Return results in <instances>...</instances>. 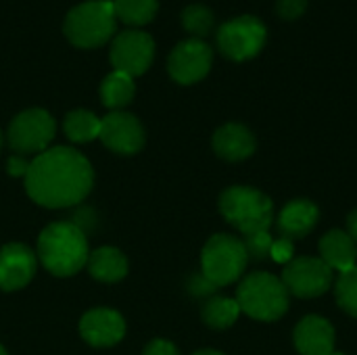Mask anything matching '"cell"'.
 I'll use <instances>...</instances> for the list:
<instances>
[{
    "instance_id": "cell-1",
    "label": "cell",
    "mask_w": 357,
    "mask_h": 355,
    "mask_svg": "<svg viewBox=\"0 0 357 355\" xmlns=\"http://www.w3.org/2000/svg\"><path fill=\"white\" fill-rule=\"evenodd\" d=\"M94 184L90 161L75 149L52 146L29 161L25 190L46 209H65L82 203Z\"/></svg>"
},
{
    "instance_id": "cell-2",
    "label": "cell",
    "mask_w": 357,
    "mask_h": 355,
    "mask_svg": "<svg viewBox=\"0 0 357 355\" xmlns=\"http://www.w3.org/2000/svg\"><path fill=\"white\" fill-rule=\"evenodd\" d=\"M90 255L86 232L73 222H52L38 236V259L54 276H73Z\"/></svg>"
},
{
    "instance_id": "cell-3",
    "label": "cell",
    "mask_w": 357,
    "mask_h": 355,
    "mask_svg": "<svg viewBox=\"0 0 357 355\" xmlns=\"http://www.w3.org/2000/svg\"><path fill=\"white\" fill-rule=\"evenodd\" d=\"M220 213L243 236L270 232L274 226V205L270 197L253 186H230L220 197Z\"/></svg>"
},
{
    "instance_id": "cell-4",
    "label": "cell",
    "mask_w": 357,
    "mask_h": 355,
    "mask_svg": "<svg viewBox=\"0 0 357 355\" xmlns=\"http://www.w3.org/2000/svg\"><path fill=\"white\" fill-rule=\"evenodd\" d=\"M289 299L291 295L282 280L270 272H251L236 289L241 312L259 322L280 320L289 310Z\"/></svg>"
},
{
    "instance_id": "cell-5",
    "label": "cell",
    "mask_w": 357,
    "mask_h": 355,
    "mask_svg": "<svg viewBox=\"0 0 357 355\" xmlns=\"http://www.w3.org/2000/svg\"><path fill=\"white\" fill-rule=\"evenodd\" d=\"M113 0H88L69 10L63 23L67 40L77 48H96L109 42L115 33Z\"/></svg>"
},
{
    "instance_id": "cell-6",
    "label": "cell",
    "mask_w": 357,
    "mask_h": 355,
    "mask_svg": "<svg viewBox=\"0 0 357 355\" xmlns=\"http://www.w3.org/2000/svg\"><path fill=\"white\" fill-rule=\"evenodd\" d=\"M249 255L243 239L232 234H213L201 253V274L218 289L243 278Z\"/></svg>"
},
{
    "instance_id": "cell-7",
    "label": "cell",
    "mask_w": 357,
    "mask_h": 355,
    "mask_svg": "<svg viewBox=\"0 0 357 355\" xmlns=\"http://www.w3.org/2000/svg\"><path fill=\"white\" fill-rule=\"evenodd\" d=\"M56 134L52 115L44 109H27L13 117L6 138L17 155H40L44 153Z\"/></svg>"
},
{
    "instance_id": "cell-8",
    "label": "cell",
    "mask_w": 357,
    "mask_h": 355,
    "mask_svg": "<svg viewBox=\"0 0 357 355\" xmlns=\"http://www.w3.org/2000/svg\"><path fill=\"white\" fill-rule=\"evenodd\" d=\"M266 38V25L257 17L243 15L218 29V48L232 61H249L261 52Z\"/></svg>"
},
{
    "instance_id": "cell-9",
    "label": "cell",
    "mask_w": 357,
    "mask_h": 355,
    "mask_svg": "<svg viewBox=\"0 0 357 355\" xmlns=\"http://www.w3.org/2000/svg\"><path fill=\"white\" fill-rule=\"evenodd\" d=\"M280 280L287 287L289 295H295L299 299H316L333 287L335 272L320 257L303 255L293 257V262L284 266Z\"/></svg>"
},
{
    "instance_id": "cell-10",
    "label": "cell",
    "mask_w": 357,
    "mask_h": 355,
    "mask_svg": "<svg viewBox=\"0 0 357 355\" xmlns=\"http://www.w3.org/2000/svg\"><path fill=\"white\" fill-rule=\"evenodd\" d=\"M109 56L115 71L136 77L151 67L155 56V42L146 31L126 29L113 38Z\"/></svg>"
},
{
    "instance_id": "cell-11",
    "label": "cell",
    "mask_w": 357,
    "mask_h": 355,
    "mask_svg": "<svg viewBox=\"0 0 357 355\" xmlns=\"http://www.w3.org/2000/svg\"><path fill=\"white\" fill-rule=\"evenodd\" d=\"M211 63H213L211 46L205 44L203 40L192 38V40L180 42L172 50L169 61H167V71L178 84L190 86V84L201 82L209 73Z\"/></svg>"
},
{
    "instance_id": "cell-12",
    "label": "cell",
    "mask_w": 357,
    "mask_h": 355,
    "mask_svg": "<svg viewBox=\"0 0 357 355\" xmlns=\"http://www.w3.org/2000/svg\"><path fill=\"white\" fill-rule=\"evenodd\" d=\"M98 138L113 153L136 155L144 146V128L132 113L111 111L107 117L100 119Z\"/></svg>"
},
{
    "instance_id": "cell-13",
    "label": "cell",
    "mask_w": 357,
    "mask_h": 355,
    "mask_svg": "<svg viewBox=\"0 0 357 355\" xmlns=\"http://www.w3.org/2000/svg\"><path fill=\"white\" fill-rule=\"evenodd\" d=\"M38 270V255L23 243L0 247V289L19 291L31 282Z\"/></svg>"
},
{
    "instance_id": "cell-14",
    "label": "cell",
    "mask_w": 357,
    "mask_h": 355,
    "mask_svg": "<svg viewBox=\"0 0 357 355\" xmlns=\"http://www.w3.org/2000/svg\"><path fill=\"white\" fill-rule=\"evenodd\" d=\"M79 335L92 347H113L123 339L126 322L115 310H90L79 320Z\"/></svg>"
},
{
    "instance_id": "cell-15",
    "label": "cell",
    "mask_w": 357,
    "mask_h": 355,
    "mask_svg": "<svg viewBox=\"0 0 357 355\" xmlns=\"http://www.w3.org/2000/svg\"><path fill=\"white\" fill-rule=\"evenodd\" d=\"M293 341L299 355H331L335 352V328L326 318L310 314L295 326Z\"/></svg>"
},
{
    "instance_id": "cell-16",
    "label": "cell",
    "mask_w": 357,
    "mask_h": 355,
    "mask_svg": "<svg viewBox=\"0 0 357 355\" xmlns=\"http://www.w3.org/2000/svg\"><path fill=\"white\" fill-rule=\"evenodd\" d=\"M257 140L243 123H226L213 134V151L226 161H245L255 153Z\"/></svg>"
},
{
    "instance_id": "cell-17",
    "label": "cell",
    "mask_w": 357,
    "mask_h": 355,
    "mask_svg": "<svg viewBox=\"0 0 357 355\" xmlns=\"http://www.w3.org/2000/svg\"><path fill=\"white\" fill-rule=\"evenodd\" d=\"M318 220H320V209L316 203L307 199H295L280 209L276 224L284 239L295 241L307 236L316 228Z\"/></svg>"
},
{
    "instance_id": "cell-18",
    "label": "cell",
    "mask_w": 357,
    "mask_h": 355,
    "mask_svg": "<svg viewBox=\"0 0 357 355\" xmlns=\"http://www.w3.org/2000/svg\"><path fill=\"white\" fill-rule=\"evenodd\" d=\"M320 259L339 274H345L357 266V245L347 230H331L320 239Z\"/></svg>"
},
{
    "instance_id": "cell-19",
    "label": "cell",
    "mask_w": 357,
    "mask_h": 355,
    "mask_svg": "<svg viewBox=\"0 0 357 355\" xmlns=\"http://www.w3.org/2000/svg\"><path fill=\"white\" fill-rule=\"evenodd\" d=\"M86 268L98 282H119L128 274V259L115 247H98L90 251Z\"/></svg>"
},
{
    "instance_id": "cell-20",
    "label": "cell",
    "mask_w": 357,
    "mask_h": 355,
    "mask_svg": "<svg viewBox=\"0 0 357 355\" xmlns=\"http://www.w3.org/2000/svg\"><path fill=\"white\" fill-rule=\"evenodd\" d=\"M134 94H136L134 77L128 73L115 71V69L100 84V98H102L105 107H109L113 111H119L126 105H130Z\"/></svg>"
},
{
    "instance_id": "cell-21",
    "label": "cell",
    "mask_w": 357,
    "mask_h": 355,
    "mask_svg": "<svg viewBox=\"0 0 357 355\" xmlns=\"http://www.w3.org/2000/svg\"><path fill=\"white\" fill-rule=\"evenodd\" d=\"M241 308L238 301L232 297H209L201 310V316L205 320L207 326L215 328V331H226L230 328L238 316H241Z\"/></svg>"
},
{
    "instance_id": "cell-22",
    "label": "cell",
    "mask_w": 357,
    "mask_h": 355,
    "mask_svg": "<svg viewBox=\"0 0 357 355\" xmlns=\"http://www.w3.org/2000/svg\"><path fill=\"white\" fill-rule=\"evenodd\" d=\"M63 130L71 142H92L100 134V119L86 109H75L67 113Z\"/></svg>"
},
{
    "instance_id": "cell-23",
    "label": "cell",
    "mask_w": 357,
    "mask_h": 355,
    "mask_svg": "<svg viewBox=\"0 0 357 355\" xmlns=\"http://www.w3.org/2000/svg\"><path fill=\"white\" fill-rule=\"evenodd\" d=\"M115 17L132 27H142L151 23L157 15V0H113Z\"/></svg>"
},
{
    "instance_id": "cell-24",
    "label": "cell",
    "mask_w": 357,
    "mask_h": 355,
    "mask_svg": "<svg viewBox=\"0 0 357 355\" xmlns=\"http://www.w3.org/2000/svg\"><path fill=\"white\" fill-rule=\"evenodd\" d=\"M182 25L188 33H192L197 40L205 38L211 33L215 19L209 6L205 4H190L182 10Z\"/></svg>"
},
{
    "instance_id": "cell-25",
    "label": "cell",
    "mask_w": 357,
    "mask_h": 355,
    "mask_svg": "<svg viewBox=\"0 0 357 355\" xmlns=\"http://www.w3.org/2000/svg\"><path fill=\"white\" fill-rule=\"evenodd\" d=\"M335 295L339 308L357 318V266L339 276V280L335 282Z\"/></svg>"
},
{
    "instance_id": "cell-26",
    "label": "cell",
    "mask_w": 357,
    "mask_h": 355,
    "mask_svg": "<svg viewBox=\"0 0 357 355\" xmlns=\"http://www.w3.org/2000/svg\"><path fill=\"white\" fill-rule=\"evenodd\" d=\"M243 243H245V249H247V255H249V262H264L270 257V251H272V245H274V239L270 232H257V234H249V236H243Z\"/></svg>"
},
{
    "instance_id": "cell-27",
    "label": "cell",
    "mask_w": 357,
    "mask_h": 355,
    "mask_svg": "<svg viewBox=\"0 0 357 355\" xmlns=\"http://www.w3.org/2000/svg\"><path fill=\"white\" fill-rule=\"evenodd\" d=\"M293 253H295V245H293V241L291 239H284V236H280V239H276L274 241V245H272V251H270V259H274V262H278V264H289V262H293Z\"/></svg>"
},
{
    "instance_id": "cell-28",
    "label": "cell",
    "mask_w": 357,
    "mask_h": 355,
    "mask_svg": "<svg viewBox=\"0 0 357 355\" xmlns=\"http://www.w3.org/2000/svg\"><path fill=\"white\" fill-rule=\"evenodd\" d=\"M305 8H307V0H278L276 2V13L287 21L301 17Z\"/></svg>"
},
{
    "instance_id": "cell-29",
    "label": "cell",
    "mask_w": 357,
    "mask_h": 355,
    "mask_svg": "<svg viewBox=\"0 0 357 355\" xmlns=\"http://www.w3.org/2000/svg\"><path fill=\"white\" fill-rule=\"evenodd\" d=\"M142 355H180V352L174 343H169L165 339H155L144 347Z\"/></svg>"
},
{
    "instance_id": "cell-30",
    "label": "cell",
    "mask_w": 357,
    "mask_h": 355,
    "mask_svg": "<svg viewBox=\"0 0 357 355\" xmlns=\"http://www.w3.org/2000/svg\"><path fill=\"white\" fill-rule=\"evenodd\" d=\"M190 291L195 293V295H201V297H207V295H211V293H215L218 291V287L213 285V282H209L203 274H197L192 280H190Z\"/></svg>"
},
{
    "instance_id": "cell-31",
    "label": "cell",
    "mask_w": 357,
    "mask_h": 355,
    "mask_svg": "<svg viewBox=\"0 0 357 355\" xmlns=\"http://www.w3.org/2000/svg\"><path fill=\"white\" fill-rule=\"evenodd\" d=\"M6 169H8V174L15 176V178H25V174H27V169H29V161L23 159V155H13V157H8Z\"/></svg>"
},
{
    "instance_id": "cell-32",
    "label": "cell",
    "mask_w": 357,
    "mask_h": 355,
    "mask_svg": "<svg viewBox=\"0 0 357 355\" xmlns=\"http://www.w3.org/2000/svg\"><path fill=\"white\" fill-rule=\"evenodd\" d=\"M347 234L356 241L357 245V209L351 211V216L347 218Z\"/></svg>"
},
{
    "instance_id": "cell-33",
    "label": "cell",
    "mask_w": 357,
    "mask_h": 355,
    "mask_svg": "<svg viewBox=\"0 0 357 355\" xmlns=\"http://www.w3.org/2000/svg\"><path fill=\"white\" fill-rule=\"evenodd\" d=\"M192 355H224L220 354V352H215V349H201V352H197V354Z\"/></svg>"
},
{
    "instance_id": "cell-34",
    "label": "cell",
    "mask_w": 357,
    "mask_h": 355,
    "mask_svg": "<svg viewBox=\"0 0 357 355\" xmlns=\"http://www.w3.org/2000/svg\"><path fill=\"white\" fill-rule=\"evenodd\" d=\"M0 355H8V354H6V349H4L2 345H0Z\"/></svg>"
},
{
    "instance_id": "cell-35",
    "label": "cell",
    "mask_w": 357,
    "mask_h": 355,
    "mask_svg": "<svg viewBox=\"0 0 357 355\" xmlns=\"http://www.w3.org/2000/svg\"><path fill=\"white\" fill-rule=\"evenodd\" d=\"M331 355H347V354H343V352H333Z\"/></svg>"
},
{
    "instance_id": "cell-36",
    "label": "cell",
    "mask_w": 357,
    "mask_h": 355,
    "mask_svg": "<svg viewBox=\"0 0 357 355\" xmlns=\"http://www.w3.org/2000/svg\"><path fill=\"white\" fill-rule=\"evenodd\" d=\"M0 149H2V132H0Z\"/></svg>"
}]
</instances>
